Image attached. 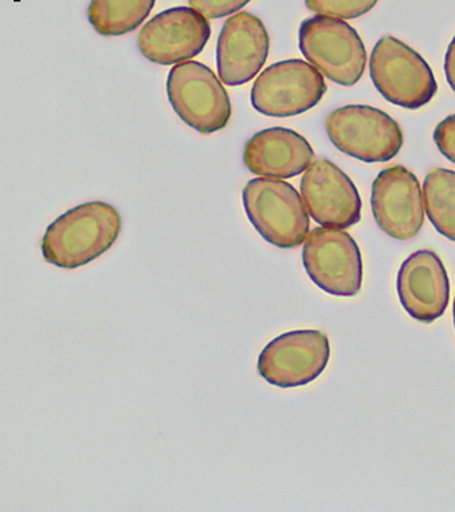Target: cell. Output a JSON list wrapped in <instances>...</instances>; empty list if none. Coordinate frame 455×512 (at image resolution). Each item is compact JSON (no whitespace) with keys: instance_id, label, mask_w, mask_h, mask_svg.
<instances>
[{"instance_id":"cell-10","label":"cell","mask_w":455,"mask_h":512,"mask_svg":"<svg viewBox=\"0 0 455 512\" xmlns=\"http://www.w3.org/2000/svg\"><path fill=\"white\" fill-rule=\"evenodd\" d=\"M211 36L208 18L192 7H174L148 21L137 46L149 62L170 66L195 58Z\"/></svg>"},{"instance_id":"cell-20","label":"cell","mask_w":455,"mask_h":512,"mask_svg":"<svg viewBox=\"0 0 455 512\" xmlns=\"http://www.w3.org/2000/svg\"><path fill=\"white\" fill-rule=\"evenodd\" d=\"M434 141L439 152L455 164V114L435 127Z\"/></svg>"},{"instance_id":"cell-1","label":"cell","mask_w":455,"mask_h":512,"mask_svg":"<svg viewBox=\"0 0 455 512\" xmlns=\"http://www.w3.org/2000/svg\"><path fill=\"white\" fill-rule=\"evenodd\" d=\"M121 229V215L113 205L103 201L78 205L48 226L41 252L55 267H84L113 248Z\"/></svg>"},{"instance_id":"cell-6","label":"cell","mask_w":455,"mask_h":512,"mask_svg":"<svg viewBox=\"0 0 455 512\" xmlns=\"http://www.w3.org/2000/svg\"><path fill=\"white\" fill-rule=\"evenodd\" d=\"M167 96L178 117L196 132H219L230 121V97L214 71L203 63L174 66L167 77Z\"/></svg>"},{"instance_id":"cell-7","label":"cell","mask_w":455,"mask_h":512,"mask_svg":"<svg viewBox=\"0 0 455 512\" xmlns=\"http://www.w3.org/2000/svg\"><path fill=\"white\" fill-rule=\"evenodd\" d=\"M326 92V81L315 66L301 59H289L271 65L257 77L251 100L260 114L289 118L312 110Z\"/></svg>"},{"instance_id":"cell-14","label":"cell","mask_w":455,"mask_h":512,"mask_svg":"<svg viewBox=\"0 0 455 512\" xmlns=\"http://www.w3.org/2000/svg\"><path fill=\"white\" fill-rule=\"evenodd\" d=\"M397 293L402 308L421 323L430 324L445 315L450 282L438 254L430 249L410 254L399 268Z\"/></svg>"},{"instance_id":"cell-18","label":"cell","mask_w":455,"mask_h":512,"mask_svg":"<svg viewBox=\"0 0 455 512\" xmlns=\"http://www.w3.org/2000/svg\"><path fill=\"white\" fill-rule=\"evenodd\" d=\"M379 0H305V5L319 16L356 20L369 13Z\"/></svg>"},{"instance_id":"cell-2","label":"cell","mask_w":455,"mask_h":512,"mask_svg":"<svg viewBox=\"0 0 455 512\" xmlns=\"http://www.w3.org/2000/svg\"><path fill=\"white\" fill-rule=\"evenodd\" d=\"M246 216L268 244L294 249L309 235V213L294 186L278 178H256L242 192Z\"/></svg>"},{"instance_id":"cell-19","label":"cell","mask_w":455,"mask_h":512,"mask_svg":"<svg viewBox=\"0 0 455 512\" xmlns=\"http://www.w3.org/2000/svg\"><path fill=\"white\" fill-rule=\"evenodd\" d=\"M251 0H189L190 7L199 11L204 17L218 20L236 14Z\"/></svg>"},{"instance_id":"cell-5","label":"cell","mask_w":455,"mask_h":512,"mask_svg":"<svg viewBox=\"0 0 455 512\" xmlns=\"http://www.w3.org/2000/svg\"><path fill=\"white\" fill-rule=\"evenodd\" d=\"M326 132L334 147L364 163L394 159L404 145V133L395 119L379 108L350 104L331 112Z\"/></svg>"},{"instance_id":"cell-15","label":"cell","mask_w":455,"mask_h":512,"mask_svg":"<svg viewBox=\"0 0 455 512\" xmlns=\"http://www.w3.org/2000/svg\"><path fill=\"white\" fill-rule=\"evenodd\" d=\"M312 159L313 149L307 138L285 127L261 130L244 149L246 168L266 178L297 177L308 170Z\"/></svg>"},{"instance_id":"cell-22","label":"cell","mask_w":455,"mask_h":512,"mask_svg":"<svg viewBox=\"0 0 455 512\" xmlns=\"http://www.w3.org/2000/svg\"><path fill=\"white\" fill-rule=\"evenodd\" d=\"M453 316H454V328H455V298H454V306H453Z\"/></svg>"},{"instance_id":"cell-3","label":"cell","mask_w":455,"mask_h":512,"mask_svg":"<svg viewBox=\"0 0 455 512\" xmlns=\"http://www.w3.org/2000/svg\"><path fill=\"white\" fill-rule=\"evenodd\" d=\"M369 74L387 102L408 110L427 106L438 92L434 71L423 56L393 36L376 43Z\"/></svg>"},{"instance_id":"cell-17","label":"cell","mask_w":455,"mask_h":512,"mask_svg":"<svg viewBox=\"0 0 455 512\" xmlns=\"http://www.w3.org/2000/svg\"><path fill=\"white\" fill-rule=\"evenodd\" d=\"M425 213L443 237L455 242V171L434 168L423 183Z\"/></svg>"},{"instance_id":"cell-16","label":"cell","mask_w":455,"mask_h":512,"mask_svg":"<svg viewBox=\"0 0 455 512\" xmlns=\"http://www.w3.org/2000/svg\"><path fill=\"white\" fill-rule=\"evenodd\" d=\"M156 0H92L88 7V20L99 35L123 36L136 31Z\"/></svg>"},{"instance_id":"cell-11","label":"cell","mask_w":455,"mask_h":512,"mask_svg":"<svg viewBox=\"0 0 455 512\" xmlns=\"http://www.w3.org/2000/svg\"><path fill=\"white\" fill-rule=\"evenodd\" d=\"M371 207L380 230L398 241H409L424 226V196L419 179L408 168L380 171L372 183Z\"/></svg>"},{"instance_id":"cell-13","label":"cell","mask_w":455,"mask_h":512,"mask_svg":"<svg viewBox=\"0 0 455 512\" xmlns=\"http://www.w3.org/2000/svg\"><path fill=\"white\" fill-rule=\"evenodd\" d=\"M270 52V35L259 17L241 11L223 25L216 47V65L223 84L240 87L252 81Z\"/></svg>"},{"instance_id":"cell-8","label":"cell","mask_w":455,"mask_h":512,"mask_svg":"<svg viewBox=\"0 0 455 512\" xmlns=\"http://www.w3.org/2000/svg\"><path fill=\"white\" fill-rule=\"evenodd\" d=\"M302 263L312 282L335 297H356L363 286V259L345 230L316 227L305 239Z\"/></svg>"},{"instance_id":"cell-4","label":"cell","mask_w":455,"mask_h":512,"mask_svg":"<svg viewBox=\"0 0 455 512\" xmlns=\"http://www.w3.org/2000/svg\"><path fill=\"white\" fill-rule=\"evenodd\" d=\"M298 46L324 77L353 87L364 76L367 51L356 29L339 18L315 16L302 22Z\"/></svg>"},{"instance_id":"cell-12","label":"cell","mask_w":455,"mask_h":512,"mask_svg":"<svg viewBox=\"0 0 455 512\" xmlns=\"http://www.w3.org/2000/svg\"><path fill=\"white\" fill-rule=\"evenodd\" d=\"M301 196L309 216L331 229H349L360 222V193L352 179L330 160H316L301 179Z\"/></svg>"},{"instance_id":"cell-9","label":"cell","mask_w":455,"mask_h":512,"mask_svg":"<svg viewBox=\"0 0 455 512\" xmlns=\"http://www.w3.org/2000/svg\"><path fill=\"white\" fill-rule=\"evenodd\" d=\"M330 353V340L322 331L287 332L264 347L257 371L271 386H307L326 371Z\"/></svg>"},{"instance_id":"cell-21","label":"cell","mask_w":455,"mask_h":512,"mask_svg":"<svg viewBox=\"0 0 455 512\" xmlns=\"http://www.w3.org/2000/svg\"><path fill=\"white\" fill-rule=\"evenodd\" d=\"M445 73L447 82H449L450 88L455 93V36L451 40L449 48H447L445 58Z\"/></svg>"}]
</instances>
